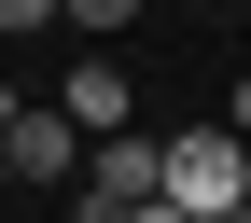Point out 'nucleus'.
<instances>
[{"mask_svg":"<svg viewBox=\"0 0 251 223\" xmlns=\"http://www.w3.org/2000/svg\"><path fill=\"white\" fill-rule=\"evenodd\" d=\"M0 125H14V70H0Z\"/></svg>","mask_w":251,"mask_h":223,"instance_id":"obj_8","label":"nucleus"},{"mask_svg":"<svg viewBox=\"0 0 251 223\" xmlns=\"http://www.w3.org/2000/svg\"><path fill=\"white\" fill-rule=\"evenodd\" d=\"M0 196H14V181H0Z\"/></svg>","mask_w":251,"mask_h":223,"instance_id":"obj_10","label":"nucleus"},{"mask_svg":"<svg viewBox=\"0 0 251 223\" xmlns=\"http://www.w3.org/2000/svg\"><path fill=\"white\" fill-rule=\"evenodd\" d=\"M0 181H28V196H70V181H84V140H70L42 98H14V125H0Z\"/></svg>","mask_w":251,"mask_h":223,"instance_id":"obj_2","label":"nucleus"},{"mask_svg":"<svg viewBox=\"0 0 251 223\" xmlns=\"http://www.w3.org/2000/svg\"><path fill=\"white\" fill-rule=\"evenodd\" d=\"M224 125H237V140H251V70H237V112H224Z\"/></svg>","mask_w":251,"mask_h":223,"instance_id":"obj_7","label":"nucleus"},{"mask_svg":"<svg viewBox=\"0 0 251 223\" xmlns=\"http://www.w3.org/2000/svg\"><path fill=\"white\" fill-rule=\"evenodd\" d=\"M153 196H168L181 223L251 209V140H237V125H181V140H153Z\"/></svg>","mask_w":251,"mask_h":223,"instance_id":"obj_1","label":"nucleus"},{"mask_svg":"<svg viewBox=\"0 0 251 223\" xmlns=\"http://www.w3.org/2000/svg\"><path fill=\"white\" fill-rule=\"evenodd\" d=\"M140 0H56V28H126Z\"/></svg>","mask_w":251,"mask_h":223,"instance_id":"obj_5","label":"nucleus"},{"mask_svg":"<svg viewBox=\"0 0 251 223\" xmlns=\"http://www.w3.org/2000/svg\"><path fill=\"white\" fill-rule=\"evenodd\" d=\"M56 28V0H0V42H42Z\"/></svg>","mask_w":251,"mask_h":223,"instance_id":"obj_4","label":"nucleus"},{"mask_svg":"<svg viewBox=\"0 0 251 223\" xmlns=\"http://www.w3.org/2000/svg\"><path fill=\"white\" fill-rule=\"evenodd\" d=\"M42 112L70 125V140H112V125H140V84H126V56H70Z\"/></svg>","mask_w":251,"mask_h":223,"instance_id":"obj_3","label":"nucleus"},{"mask_svg":"<svg viewBox=\"0 0 251 223\" xmlns=\"http://www.w3.org/2000/svg\"><path fill=\"white\" fill-rule=\"evenodd\" d=\"M126 223H181V209H168V196H140V209H126Z\"/></svg>","mask_w":251,"mask_h":223,"instance_id":"obj_6","label":"nucleus"},{"mask_svg":"<svg viewBox=\"0 0 251 223\" xmlns=\"http://www.w3.org/2000/svg\"><path fill=\"white\" fill-rule=\"evenodd\" d=\"M224 223H251V209H224Z\"/></svg>","mask_w":251,"mask_h":223,"instance_id":"obj_9","label":"nucleus"}]
</instances>
